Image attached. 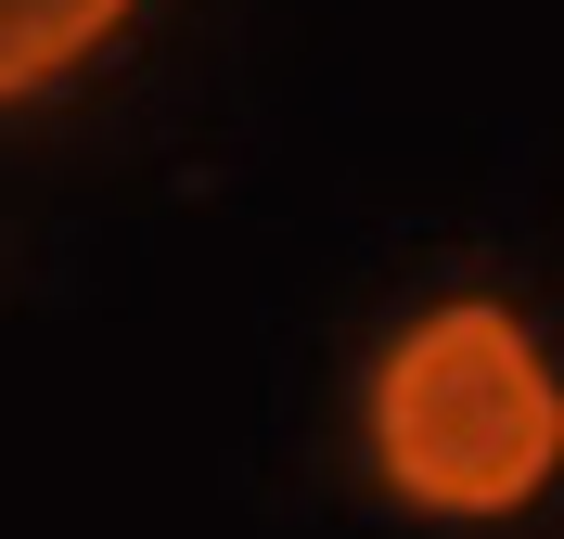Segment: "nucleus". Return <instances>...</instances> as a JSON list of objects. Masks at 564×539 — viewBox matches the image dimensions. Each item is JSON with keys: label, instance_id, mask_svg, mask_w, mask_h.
Wrapping results in <instances>:
<instances>
[{"label": "nucleus", "instance_id": "obj_1", "mask_svg": "<svg viewBox=\"0 0 564 539\" xmlns=\"http://www.w3.org/2000/svg\"><path fill=\"white\" fill-rule=\"evenodd\" d=\"M359 463L423 527H513L564 488V359L513 295H436L359 373Z\"/></svg>", "mask_w": 564, "mask_h": 539}, {"label": "nucleus", "instance_id": "obj_2", "mask_svg": "<svg viewBox=\"0 0 564 539\" xmlns=\"http://www.w3.org/2000/svg\"><path fill=\"white\" fill-rule=\"evenodd\" d=\"M129 26H141V0H0V116H26L65 77H90Z\"/></svg>", "mask_w": 564, "mask_h": 539}]
</instances>
